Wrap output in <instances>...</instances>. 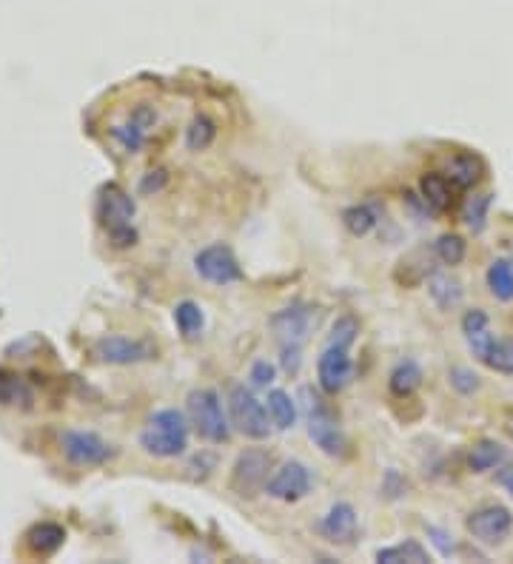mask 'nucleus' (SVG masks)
Wrapping results in <instances>:
<instances>
[{"instance_id":"obj_1","label":"nucleus","mask_w":513,"mask_h":564,"mask_svg":"<svg viewBox=\"0 0 513 564\" xmlns=\"http://www.w3.org/2000/svg\"><path fill=\"white\" fill-rule=\"evenodd\" d=\"M134 214H137V206L129 197V191H123L117 183H106L100 188V194H97V223L106 231V237H109V243L114 248L137 245Z\"/></svg>"},{"instance_id":"obj_2","label":"nucleus","mask_w":513,"mask_h":564,"mask_svg":"<svg viewBox=\"0 0 513 564\" xmlns=\"http://www.w3.org/2000/svg\"><path fill=\"white\" fill-rule=\"evenodd\" d=\"M140 448L157 459H177L189 448V422L177 408L154 411L140 431Z\"/></svg>"},{"instance_id":"obj_3","label":"nucleus","mask_w":513,"mask_h":564,"mask_svg":"<svg viewBox=\"0 0 513 564\" xmlns=\"http://www.w3.org/2000/svg\"><path fill=\"white\" fill-rule=\"evenodd\" d=\"M186 414H189L191 428L197 436H203L206 442L223 445L231 436L228 419L223 414V402L214 388H194L186 399Z\"/></svg>"},{"instance_id":"obj_4","label":"nucleus","mask_w":513,"mask_h":564,"mask_svg":"<svg viewBox=\"0 0 513 564\" xmlns=\"http://www.w3.org/2000/svg\"><path fill=\"white\" fill-rule=\"evenodd\" d=\"M228 411L234 428L248 439H268L271 433V414L268 408L248 391L246 385H234L228 391Z\"/></svg>"},{"instance_id":"obj_5","label":"nucleus","mask_w":513,"mask_h":564,"mask_svg":"<svg viewBox=\"0 0 513 564\" xmlns=\"http://www.w3.org/2000/svg\"><path fill=\"white\" fill-rule=\"evenodd\" d=\"M60 451L77 468H100L117 456L112 442H106L95 431H66L60 436Z\"/></svg>"},{"instance_id":"obj_6","label":"nucleus","mask_w":513,"mask_h":564,"mask_svg":"<svg viewBox=\"0 0 513 564\" xmlns=\"http://www.w3.org/2000/svg\"><path fill=\"white\" fill-rule=\"evenodd\" d=\"M92 354L106 365H140L157 357V345L149 339L123 337V334H106L92 345Z\"/></svg>"},{"instance_id":"obj_7","label":"nucleus","mask_w":513,"mask_h":564,"mask_svg":"<svg viewBox=\"0 0 513 564\" xmlns=\"http://www.w3.org/2000/svg\"><path fill=\"white\" fill-rule=\"evenodd\" d=\"M268 470H271V456L260 448H248L237 456L234 470H231V490L243 499L257 496L260 490H266Z\"/></svg>"},{"instance_id":"obj_8","label":"nucleus","mask_w":513,"mask_h":564,"mask_svg":"<svg viewBox=\"0 0 513 564\" xmlns=\"http://www.w3.org/2000/svg\"><path fill=\"white\" fill-rule=\"evenodd\" d=\"M194 271L211 285H231V282L243 280V268L237 263L234 251L223 243L206 245L203 251H197Z\"/></svg>"},{"instance_id":"obj_9","label":"nucleus","mask_w":513,"mask_h":564,"mask_svg":"<svg viewBox=\"0 0 513 564\" xmlns=\"http://www.w3.org/2000/svg\"><path fill=\"white\" fill-rule=\"evenodd\" d=\"M308 436L325 456H342L345 453V436H342L340 422H337V416L331 414V408H325L317 396L308 402Z\"/></svg>"},{"instance_id":"obj_10","label":"nucleus","mask_w":513,"mask_h":564,"mask_svg":"<svg viewBox=\"0 0 513 564\" xmlns=\"http://www.w3.org/2000/svg\"><path fill=\"white\" fill-rule=\"evenodd\" d=\"M354 359L348 357V348L340 345H325V351L317 359V379L325 394H340L354 382Z\"/></svg>"},{"instance_id":"obj_11","label":"nucleus","mask_w":513,"mask_h":564,"mask_svg":"<svg viewBox=\"0 0 513 564\" xmlns=\"http://www.w3.org/2000/svg\"><path fill=\"white\" fill-rule=\"evenodd\" d=\"M468 533L474 536L476 542L482 545H502L513 530V516L511 510L502 508V505H491V508L476 510L468 516Z\"/></svg>"},{"instance_id":"obj_12","label":"nucleus","mask_w":513,"mask_h":564,"mask_svg":"<svg viewBox=\"0 0 513 564\" xmlns=\"http://www.w3.org/2000/svg\"><path fill=\"white\" fill-rule=\"evenodd\" d=\"M266 493L277 502H300L311 493V470L303 462H285L266 482Z\"/></svg>"},{"instance_id":"obj_13","label":"nucleus","mask_w":513,"mask_h":564,"mask_svg":"<svg viewBox=\"0 0 513 564\" xmlns=\"http://www.w3.org/2000/svg\"><path fill=\"white\" fill-rule=\"evenodd\" d=\"M317 530H320V536L328 539L331 545H354V539H357V533H360L357 510H354V505H348V502H337V505H331V510L317 522Z\"/></svg>"},{"instance_id":"obj_14","label":"nucleus","mask_w":513,"mask_h":564,"mask_svg":"<svg viewBox=\"0 0 513 564\" xmlns=\"http://www.w3.org/2000/svg\"><path fill=\"white\" fill-rule=\"evenodd\" d=\"M311 320H314L311 308L303 302H294L271 317V331L277 334L280 345H303L311 331Z\"/></svg>"},{"instance_id":"obj_15","label":"nucleus","mask_w":513,"mask_h":564,"mask_svg":"<svg viewBox=\"0 0 513 564\" xmlns=\"http://www.w3.org/2000/svg\"><path fill=\"white\" fill-rule=\"evenodd\" d=\"M26 547L32 556H55L57 550L66 542V527L57 522H38L26 530Z\"/></svg>"},{"instance_id":"obj_16","label":"nucleus","mask_w":513,"mask_h":564,"mask_svg":"<svg viewBox=\"0 0 513 564\" xmlns=\"http://www.w3.org/2000/svg\"><path fill=\"white\" fill-rule=\"evenodd\" d=\"M462 334L468 339L474 357L482 362V357L488 354L491 342H494V334H491V320L482 308H471L465 317H462Z\"/></svg>"},{"instance_id":"obj_17","label":"nucleus","mask_w":513,"mask_h":564,"mask_svg":"<svg viewBox=\"0 0 513 564\" xmlns=\"http://www.w3.org/2000/svg\"><path fill=\"white\" fill-rule=\"evenodd\" d=\"M482 174H485V166H482V160L476 154L462 151V154H456V157L448 160V180L456 188H474L482 180Z\"/></svg>"},{"instance_id":"obj_18","label":"nucleus","mask_w":513,"mask_h":564,"mask_svg":"<svg viewBox=\"0 0 513 564\" xmlns=\"http://www.w3.org/2000/svg\"><path fill=\"white\" fill-rule=\"evenodd\" d=\"M419 194H422V200L428 203V208H434V211H448L451 208V180L445 177V174H437V171H431V174H422V180H419Z\"/></svg>"},{"instance_id":"obj_19","label":"nucleus","mask_w":513,"mask_h":564,"mask_svg":"<svg viewBox=\"0 0 513 564\" xmlns=\"http://www.w3.org/2000/svg\"><path fill=\"white\" fill-rule=\"evenodd\" d=\"M422 385V368H419L414 359H402L394 365V371L388 376V388L391 394L405 399V396H414Z\"/></svg>"},{"instance_id":"obj_20","label":"nucleus","mask_w":513,"mask_h":564,"mask_svg":"<svg viewBox=\"0 0 513 564\" xmlns=\"http://www.w3.org/2000/svg\"><path fill=\"white\" fill-rule=\"evenodd\" d=\"M508 459V448L499 445L494 439H482L476 442L474 448L468 451V468L474 473H488V470H496L502 462Z\"/></svg>"},{"instance_id":"obj_21","label":"nucleus","mask_w":513,"mask_h":564,"mask_svg":"<svg viewBox=\"0 0 513 564\" xmlns=\"http://www.w3.org/2000/svg\"><path fill=\"white\" fill-rule=\"evenodd\" d=\"M174 325H177V331H180V337L183 339H189V342L200 339L203 337V328H206L203 308L191 300L177 302V308H174Z\"/></svg>"},{"instance_id":"obj_22","label":"nucleus","mask_w":513,"mask_h":564,"mask_svg":"<svg viewBox=\"0 0 513 564\" xmlns=\"http://www.w3.org/2000/svg\"><path fill=\"white\" fill-rule=\"evenodd\" d=\"M428 294L437 302L439 311H454L462 302V285L451 274H431L428 277Z\"/></svg>"},{"instance_id":"obj_23","label":"nucleus","mask_w":513,"mask_h":564,"mask_svg":"<svg viewBox=\"0 0 513 564\" xmlns=\"http://www.w3.org/2000/svg\"><path fill=\"white\" fill-rule=\"evenodd\" d=\"M377 562L380 564H428L431 562V556H428V550L419 545L417 539H405V542H399L394 547H382L377 550Z\"/></svg>"},{"instance_id":"obj_24","label":"nucleus","mask_w":513,"mask_h":564,"mask_svg":"<svg viewBox=\"0 0 513 564\" xmlns=\"http://www.w3.org/2000/svg\"><path fill=\"white\" fill-rule=\"evenodd\" d=\"M268 414H271V422L280 431H291L294 422H297V405H294L291 394H285L280 388L268 391Z\"/></svg>"},{"instance_id":"obj_25","label":"nucleus","mask_w":513,"mask_h":564,"mask_svg":"<svg viewBox=\"0 0 513 564\" xmlns=\"http://www.w3.org/2000/svg\"><path fill=\"white\" fill-rule=\"evenodd\" d=\"M488 288L499 302H511L513 300V265L505 263V260H494L491 268H488Z\"/></svg>"},{"instance_id":"obj_26","label":"nucleus","mask_w":513,"mask_h":564,"mask_svg":"<svg viewBox=\"0 0 513 564\" xmlns=\"http://www.w3.org/2000/svg\"><path fill=\"white\" fill-rule=\"evenodd\" d=\"M377 214L371 206H351L342 211V226L348 228V234L354 237H368L377 228Z\"/></svg>"},{"instance_id":"obj_27","label":"nucleus","mask_w":513,"mask_h":564,"mask_svg":"<svg viewBox=\"0 0 513 564\" xmlns=\"http://www.w3.org/2000/svg\"><path fill=\"white\" fill-rule=\"evenodd\" d=\"M214 137H217V123L206 114H197L186 129V146L189 151H206L214 143Z\"/></svg>"},{"instance_id":"obj_28","label":"nucleus","mask_w":513,"mask_h":564,"mask_svg":"<svg viewBox=\"0 0 513 564\" xmlns=\"http://www.w3.org/2000/svg\"><path fill=\"white\" fill-rule=\"evenodd\" d=\"M482 362L496 374L513 376V339H494Z\"/></svg>"},{"instance_id":"obj_29","label":"nucleus","mask_w":513,"mask_h":564,"mask_svg":"<svg viewBox=\"0 0 513 564\" xmlns=\"http://www.w3.org/2000/svg\"><path fill=\"white\" fill-rule=\"evenodd\" d=\"M488 208H491V194H476L462 208V220L474 234H482L488 226Z\"/></svg>"},{"instance_id":"obj_30","label":"nucleus","mask_w":513,"mask_h":564,"mask_svg":"<svg viewBox=\"0 0 513 564\" xmlns=\"http://www.w3.org/2000/svg\"><path fill=\"white\" fill-rule=\"evenodd\" d=\"M146 132H149V129H143L140 123H134L132 117H129V123L112 126V137L123 146V151H129V154H137V151L146 146Z\"/></svg>"},{"instance_id":"obj_31","label":"nucleus","mask_w":513,"mask_h":564,"mask_svg":"<svg viewBox=\"0 0 513 564\" xmlns=\"http://www.w3.org/2000/svg\"><path fill=\"white\" fill-rule=\"evenodd\" d=\"M434 251H437L439 263L442 265H459L465 260V251H468V245L465 240L459 237V234H442L434 245Z\"/></svg>"},{"instance_id":"obj_32","label":"nucleus","mask_w":513,"mask_h":564,"mask_svg":"<svg viewBox=\"0 0 513 564\" xmlns=\"http://www.w3.org/2000/svg\"><path fill=\"white\" fill-rule=\"evenodd\" d=\"M357 337H360V322L345 314V317H340V320L334 322V328H331L325 345H340V348H348V351H351V345L357 342Z\"/></svg>"},{"instance_id":"obj_33","label":"nucleus","mask_w":513,"mask_h":564,"mask_svg":"<svg viewBox=\"0 0 513 564\" xmlns=\"http://www.w3.org/2000/svg\"><path fill=\"white\" fill-rule=\"evenodd\" d=\"M448 379H451V385H454L459 394L471 396L474 391H479V376L474 371H468V368H454Z\"/></svg>"},{"instance_id":"obj_34","label":"nucleus","mask_w":513,"mask_h":564,"mask_svg":"<svg viewBox=\"0 0 513 564\" xmlns=\"http://www.w3.org/2000/svg\"><path fill=\"white\" fill-rule=\"evenodd\" d=\"M20 396H23V388L18 379L0 371V405H15Z\"/></svg>"},{"instance_id":"obj_35","label":"nucleus","mask_w":513,"mask_h":564,"mask_svg":"<svg viewBox=\"0 0 513 564\" xmlns=\"http://www.w3.org/2000/svg\"><path fill=\"white\" fill-rule=\"evenodd\" d=\"M274 365L268 362V359H257L254 365H251V382H254V388H268L271 382H274Z\"/></svg>"},{"instance_id":"obj_36","label":"nucleus","mask_w":513,"mask_h":564,"mask_svg":"<svg viewBox=\"0 0 513 564\" xmlns=\"http://www.w3.org/2000/svg\"><path fill=\"white\" fill-rule=\"evenodd\" d=\"M166 183H169V171L166 169L149 171V174L143 177V183H140V191H143V194H152V191H160Z\"/></svg>"},{"instance_id":"obj_37","label":"nucleus","mask_w":513,"mask_h":564,"mask_svg":"<svg viewBox=\"0 0 513 564\" xmlns=\"http://www.w3.org/2000/svg\"><path fill=\"white\" fill-rule=\"evenodd\" d=\"M283 368L285 374L300 371V345H283Z\"/></svg>"},{"instance_id":"obj_38","label":"nucleus","mask_w":513,"mask_h":564,"mask_svg":"<svg viewBox=\"0 0 513 564\" xmlns=\"http://www.w3.org/2000/svg\"><path fill=\"white\" fill-rule=\"evenodd\" d=\"M428 536L434 539V545L439 547V553H442V556H451L454 545L448 542V533H445V530H439V527H428Z\"/></svg>"},{"instance_id":"obj_39","label":"nucleus","mask_w":513,"mask_h":564,"mask_svg":"<svg viewBox=\"0 0 513 564\" xmlns=\"http://www.w3.org/2000/svg\"><path fill=\"white\" fill-rule=\"evenodd\" d=\"M502 485H505V488L511 490V496H513V468L508 470V473H505V476H502Z\"/></svg>"}]
</instances>
